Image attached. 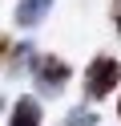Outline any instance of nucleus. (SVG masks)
I'll use <instances>...</instances> for the list:
<instances>
[{
	"label": "nucleus",
	"instance_id": "f257e3e1",
	"mask_svg": "<svg viewBox=\"0 0 121 126\" xmlns=\"http://www.w3.org/2000/svg\"><path fill=\"white\" fill-rule=\"evenodd\" d=\"M121 85V61L117 57H93L89 61V69H85V98L89 102H105L113 90Z\"/></svg>",
	"mask_w": 121,
	"mask_h": 126
},
{
	"label": "nucleus",
	"instance_id": "f03ea898",
	"mask_svg": "<svg viewBox=\"0 0 121 126\" xmlns=\"http://www.w3.org/2000/svg\"><path fill=\"white\" fill-rule=\"evenodd\" d=\"M32 81H36V90L44 94V98H56V94L69 85V77H73V69L65 65L56 53H32Z\"/></svg>",
	"mask_w": 121,
	"mask_h": 126
},
{
	"label": "nucleus",
	"instance_id": "7ed1b4c3",
	"mask_svg": "<svg viewBox=\"0 0 121 126\" xmlns=\"http://www.w3.org/2000/svg\"><path fill=\"white\" fill-rule=\"evenodd\" d=\"M32 53H36V49H32L28 41H20V45H8V49L0 53V65H4V73H8V77H20L24 69L32 65Z\"/></svg>",
	"mask_w": 121,
	"mask_h": 126
},
{
	"label": "nucleus",
	"instance_id": "20e7f679",
	"mask_svg": "<svg viewBox=\"0 0 121 126\" xmlns=\"http://www.w3.org/2000/svg\"><path fill=\"white\" fill-rule=\"evenodd\" d=\"M40 118H44V110H40L36 98H16L12 114H8V126H40Z\"/></svg>",
	"mask_w": 121,
	"mask_h": 126
},
{
	"label": "nucleus",
	"instance_id": "39448f33",
	"mask_svg": "<svg viewBox=\"0 0 121 126\" xmlns=\"http://www.w3.org/2000/svg\"><path fill=\"white\" fill-rule=\"evenodd\" d=\"M48 8H53V0H20L16 4V25L20 29H36L48 16Z\"/></svg>",
	"mask_w": 121,
	"mask_h": 126
},
{
	"label": "nucleus",
	"instance_id": "423d86ee",
	"mask_svg": "<svg viewBox=\"0 0 121 126\" xmlns=\"http://www.w3.org/2000/svg\"><path fill=\"white\" fill-rule=\"evenodd\" d=\"M65 126H97V114L93 110H77V114L65 118Z\"/></svg>",
	"mask_w": 121,
	"mask_h": 126
},
{
	"label": "nucleus",
	"instance_id": "0eeeda50",
	"mask_svg": "<svg viewBox=\"0 0 121 126\" xmlns=\"http://www.w3.org/2000/svg\"><path fill=\"white\" fill-rule=\"evenodd\" d=\"M109 12H113V25H117V33H121V0H113V8H109Z\"/></svg>",
	"mask_w": 121,
	"mask_h": 126
},
{
	"label": "nucleus",
	"instance_id": "6e6552de",
	"mask_svg": "<svg viewBox=\"0 0 121 126\" xmlns=\"http://www.w3.org/2000/svg\"><path fill=\"white\" fill-rule=\"evenodd\" d=\"M4 49H8V37H4V33H0V53H4Z\"/></svg>",
	"mask_w": 121,
	"mask_h": 126
},
{
	"label": "nucleus",
	"instance_id": "1a4fd4ad",
	"mask_svg": "<svg viewBox=\"0 0 121 126\" xmlns=\"http://www.w3.org/2000/svg\"><path fill=\"white\" fill-rule=\"evenodd\" d=\"M117 114H121V106H117Z\"/></svg>",
	"mask_w": 121,
	"mask_h": 126
}]
</instances>
